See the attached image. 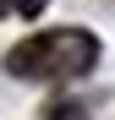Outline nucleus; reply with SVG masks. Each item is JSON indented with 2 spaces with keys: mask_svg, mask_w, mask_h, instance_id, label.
Masks as SVG:
<instances>
[{
  "mask_svg": "<svg viewBox=\"0 0 115 120\" xmlns=\"http://www.w3.org/2000/svg\"><path fill=\"white\" fill-rule=\"evenodd\" d=\"M93 60H99V38L88 27H44L6 55V71L22 82H66V76H82Z\"/></svg>",
  "mask_w": 115,
  "mask_h": 120,
  "instance_id": "f257e3e1",
  "label": "nucleus"
},
{
  "mask_svg": "<svg viewBox=\"0 0 115 120\" xmlns=\"http://www.w3.org/2000/svg\"><path fill=\"white\" fill-rule=\"evenodd\" d=\"M44 6H49V0H0V16H6V11H16V16H38Z\"/></svg>",
  "mask_w": 115,
  "mask_h": 120,
  "instance_id": "f03ea898",
  "label": "nucleus"
},
{
  "mask_svg": "<svg viewBox=\"0 0 115 120\" xmlns=\"http://www.w3.org/2000/svg\"><path fill=\"white\" fill-rule=\"evenodd\" d=\"M49 120H82V109H77V104H55V109H49Z\"/></svg>",
  "mask_w": 115,
  "mask_h": 120,
  "instance_id": "7ed1b4c3",
  "label": "nucleus"
}]
</instances>
